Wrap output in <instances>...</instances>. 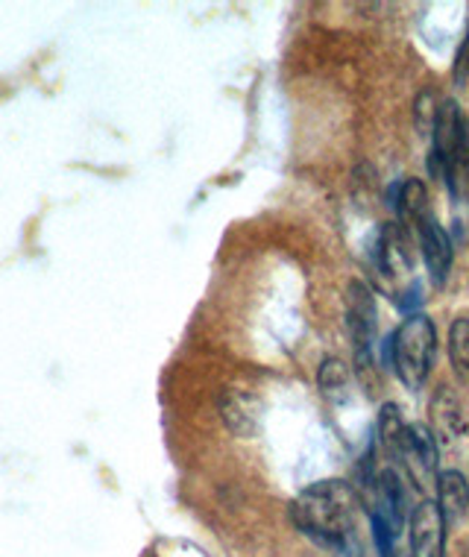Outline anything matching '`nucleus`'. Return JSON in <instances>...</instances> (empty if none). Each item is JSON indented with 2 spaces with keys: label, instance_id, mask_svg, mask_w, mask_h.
Returning <instances> with one entry per match:
<instances>
[{
  "label": "nucleus",
  "instance_id": "f257e3e1",
  "mask_svg": "<svg viewBox=\"0 0 469 557\" xmlns=\"http://www.w3.org/2000/svg\"><path fill=\"white\" fill-rule=\"evenodd\" d=\"M291 519H294V525L303 537L329 548V552H337L349 540H355L358 493L344 479L314 481L294 499Z\"/></svg>",
  "mask_w": 469,
  "mask_h": 557
},
{
  "label": "nucleus",
  "instance_id": "f8f14e48",
  "mask_svg": "<svg viewBox=\"0 0 469 557\" xmlns=\"http://www.w3.org/2000/svg\"><path fill=\"white\" fill-rule=\"evenodd\" d=\"M431 411H434V423L441 429L449 441H458L460 434H467V417H464V408L449 391H441V394L434 396V405H431Z\"/></svg>",
  "mask_w": 469,
  "mask_h": 557
},
{
  "label": "nucleus",
  "instance_id": "9b49d317",
  "mask_svg": "<svg viewBox=\"0 0 469 557\" xmlns=\"http://www.w3.org/2000/svg\"><path fill=\"white\" fill-rule=\"evenodd\" d=\"M317 385H320L329 403L341 405L353 394V373H349V367L341 358H326L320 364V373H317Z\"/></svg>",
  "mask_w": 469,
  "mask_h": 557
},
{
  "label": "nucleus",
  "instance_id": "1a4fd4ad",
  "mask_svg": "<svg viewBox=\"0 0 469 557\" xmlns=\"http://www.w3.org/2000/svg\"><path fill=\"white\" fill-rule=\"evenodd\" d=\"M393 209L399 214V226L411 230L420 223V218L429 214V194H425V183L422 180H405L396 191V202Z\"/></svg>",
  "mask_w": 469,
  "mask_h": 557
},
{
  "label": "nucleus",
  "instance_id": "7ed1b4c3",
  "mask_svg": "<svg viewBox=\"0 0 469 557\" xmlns=\"http://www.w3.org/2000/svg\"><path fill=\"white\" fill-rule=\"evenodd\" d=\"M346 320L353 335L355 361L361 370L373 367V337H375V297L365 282H349L346 288Z\"/></svg>",
  "mask_w": 469,
  "mask_h": 557
},
{
  "label": "nucleus",
  "instance_id": "6e6552de",
  "mask_svg": "<svg viewBox=\"0 0 469 557\" xmlns=\"http://www.w3.org/2000/svg\"><path fill=\"white\" fill-rule=\"evenodd\" d=\"M379 441L396 461H403L405 451L411 446V425L405 423L403 413L393 403L382 405V411H379Z\"/></svg>",
  "mask_w": 469,
  "mask_h": 557
},
{
  "label": "nucleus",
  "instance_id": "4468645a",
  "mask_svg": "<svg viewBox=\"0 0 469 557\" xmlns=\"http://www.w3.org/2000/svg\"><path fill=\"white\" fill-rule=\"evenodd\" d=\"M437 112H441V103H437V95L434 91H420L417 95V103H414V121H417V129L420 135L434 133V121H437Z\"/></svg>",
  "mask_w": 469,
  "mask_h": 557
},
{
  "label": "nucleus",
  "instance_id": "f03ea898",
  "mask_svg": "<svg viewBox=\"0 0 469 557\" xmlns=\"http://www.w3.org/2000/svg\"><path fill=\"white\" fill-rule=\"evenodd\" d=\"M434 349H437V332L425 314H414L396 329L391 341V358L405 387L422 391L434 364Z\"/></svg>",
  "mask_w": 469,
  "mask_h": 557
},
{
  "label": "nucleus",
  "instance_id": "9d476101",
  "mask_svg": "<svg viewBox=\"0 0 469 557\" xmlns=\"http://www.w3.org/2000/svg\"><path fill=\"white\" fill-rule=\"evenodd\" d=\"M259 399H252L247 394H230L223 403V420L232 432L240 437H249L259 429Z\"/></svg>",
  "mask_w": 469,
  "mask_h": 557
},
{
  "label": "nucleus",
  "instance_id": "423d86ee",
  "mask_svg": "<svg viewBox=\"0 0 469 557\" xmlns=\"http://www.w3.org/2000/svg\"><path fill=\"white\" fill-rule=\"evenodd\" d=\"M417 240H420L422 261L429 268L431 282L443 285L452 270V240L431 212L425 218H420V223H417Z\"/></svg>",
  "mask_w": 469,
  "mask_h": 557
},
{
  "label": "nucleus",
  "instance_id": "ddd939ff",
  "mask_svg": "<svg viewBox=\"0 0 469 557\" xmlns=\"http://www.w3.org/2000/svg\"><path fill=\"white\" fill-rule=\"evenodd\" d=\"M449 358L452 370L458 375L460 385L469 387V320L460 318L449 329Z\"/></svg>",
  "mask_w": 469,
  "mask_h": 557
},
{
  "label": "nucleus",
  "instance_id": "20e7f679",
  "mask_svg": "<svg viewBox=\"0 0 469 557\" xmlns=\"http://www.w3.org/2000/svg\"><path fill=\"white\" fill-rule=\"evenodd\" d=\"M375 270L384 282L391 285L396 278L411 276L414 270V252H411V235L399 223H387L379 232V244H375Z\"/></svg>",
  "mask_w": 469,
  "mask_h": 557
},
{
  "label": "nucleus",
  "instance_id": "0eeeda50",
  "mask_svg": "<svg viewBox=\"0 0 469 557\" xmlns=\"http://www.w3.org/2000/svg\"><path fill=\"white\" fill-rule=\"evenodd\" d=\"M437 508H441L446 525H455L467 517L469 510V481L460 470H443L437 472Z\"/></svg>",
  "mask_w": 469,
  "mask_h": 557
},
{
  "label": "nucleus",
  "instance_id": "39448f33",
  "mask_svg": "<svg viewBox=\"0 0 469 557\" xmlns=\"http://www.w3.org/2000/svg\"><path fill=\"white\" fill-rule=\"evenodd\" d=\"M411 557H446V519L437 502H420L411 519Z\"/></svg>",
  "mask_w": 469,
  "mask_h": 557
},
{
  "label": "nucleus",
  "instance_id": "2eb2a0df",
  "mask_svg": "<svg viewBox=\"0 0 469 557\" xmlns=\"http://www.w3.org/2000/svg\"><path fill=\"white\" fill-rule=\"evenodd\" d=\"M452 74H455V83L458 86H464L469 77V27H467V36H464V41H460L458 48V57H455V65H452Z\"/></svg>",
  "mask_w": 469,
  "mask_h": 557
}]
</instances>
